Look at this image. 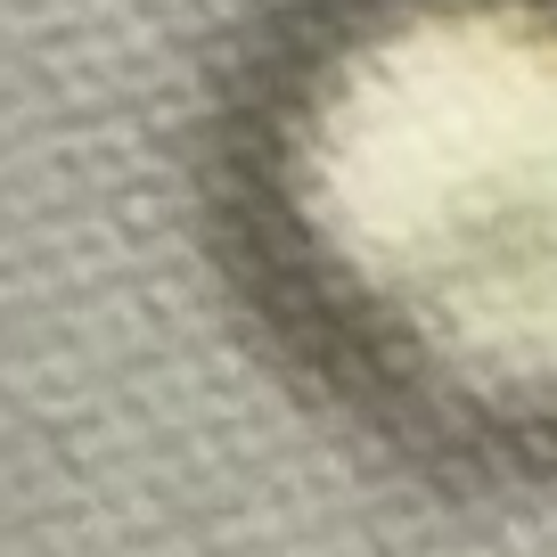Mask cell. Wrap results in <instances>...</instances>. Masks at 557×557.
<instances>
[{
	"label": "cell",
	"instance_id": "obj_1",
	"mask_svg": "<svg viewBox=\"0 0 557 557\" xmlns=\"http://www.w3.org/2000/svg\"><path fill=\"white\" fill-rule=\"evenodd\" d=\"M394 255L484 336H557V66L533 50L451 58L401 107Z\"/></svg>",
	"mask_w": 557,
	"mask_h": 557
}]
</instances>
